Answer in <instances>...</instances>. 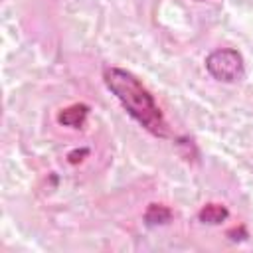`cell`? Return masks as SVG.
Returning a JSON list of instances; mask_svg holds the SVG:
<instances>
[{"instance_id": "cell-1", "label": "cell", "mask_w": 253, "mask_h": 253, "mask_svg": "<svg viewBox=\"0 0 253 253\" xmlns=\"http://www.w3.org/2000/svg\"><path fill=\"white\" fill-rule=\"evenodd\" d=\"M103 79L107 89L119 99V103L125 107V111L150 134L158 138L170 136L168 123L156 105L150 91L126 69L121 67H107L103 71Z\"/></svg>"}, {"instance_id": "cell-2", "label": "cell", "mask_w": 253, "mask_h": 253, "mask_svg": "<svg viewBox=\"0 0 253 253\" xmlns=\"http://www.w3.org/2000/svg\"><path fill=\"white\" fill-rule=\"evenodd\" d=\"M206 69L213 79L223 81V83H233L243 77L245 63L237 49L219 47V49H213L206 57Z\"/></svg>"}, {"instance_id": "cell-3", "label": "cell", "mask_w": 253, "mask_h": 253, "mask_svg": "<svg viewBox=\"0 0 253 253\" xmlns=\"http://www.w3.org/2000/svg\"><path fill=\"white\" fill-rule=\"evenodd\" d=\"M89 105L85 103H75V105H69L65 107L63 111H59L57 115V123L63 125V126H69V128H83L87 117H89Z\"/></svg>"}, {"instance_id": "cell-4", "label": "cell", "mask_w": 253, "mask_h": 253, "mask_svg": "<svg viewBox=\"0 0 253 253\" xmlns=\"http://www.w3.org/2000/svg\"><path fill=\"white\" fill-rule=\"evenodd\" d=\"M229 217V210L221 204H206L200 211H198V219L202 223L208 225H219Z\"/></svg>"}, {"instance_id": "cell-5", "label": "cell", "mask_w": 253, "mask_h": 253, "mask_svg": "<svg viewBox=\"0 0 253 253\" xmlns=\"http://www.w3.org/2000/svg\"><path fill=\"white\" fill-rule=\"evenodd\" d=\"M172 219V210L164 204H148L144 210V223L154 227V225H166Z\"/></svg>"}, {"instance_id": "cell-6", "label": "cell", "mask_w": 253, "mask_h": 253, "mask_svg": "<svg viewBox=\"0 0 253 253\" xmlns=\"http://www.w3.org/2000/svg\"><path fill=\"white\" fill-rule=\"evenodd\" d=\"M231 241H243V239H247L249 237V233H247V229L243 227V225H237V227H231V229H227V233H225Z\"/></svg>"}, {"instance_id": "cell-7", "label": "cell", "mask_w": 253, "mask_h": 253, "mask_svg": "<svg viewBox=\"0 0 253 253\" xmlns=\"http://www.w3.org/2000/svg\"><path fill=\"white\" fill-rule=\"evenodd\" d=\"M85 156H89V148H77L67 154V160H69V164H79L85 160Z\"/></svg>"}, {"instance_id": "cell-8", "label": "cell", "mask_w": 253, "mask_h": 253, "mask_svg": "<svg viewBox=\"0 0 253 253\" xmlns=\"http://www.w3.org/2000/svg\"><path fill=\"white\" fill-rule=\"evenodd\" d=\"M200 2H204V0H200Z\"/></svg>"}]
</instances>
